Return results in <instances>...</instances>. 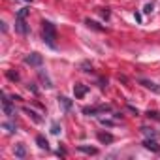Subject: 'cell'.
<instances>
[{
	"mask_svg": "<svg viewBox=\"0 0 160 160\" xmlns=\"http://www.w3.org/2000/svg\"><path fill=\"white\" fill-rule=\"evenodd\" d=\"M36 143H38V147H40V149H45V151H49V141H47L43 136H36Z\"/></svg>",
	"mask_w": 160,
	"mask_h": 160,
	"instance_id": "8fae6325",
	"label": "cell"
},
{
	"mask_svg": "<svg viewBox=\"0 0 160 160\" xmlns=\"http://www.w3.org/2000/svg\"><path fill=\"white\" fill-rule=\"evenodd\" d=\"M2 109H4V113H6L8 117H13V115H15V106L12 104V100H10L8 96H4V100H2Z\"/></svg>",
	"mask_w": 160,
	"mask_h": 160,
	"instance_id": "3957f363",
	"label": "cell"
},
{
	"mask_svg": "<svg viewBox=\"0 0 160 160\" xmlns=\"http://www.w3.org/2000/svg\"><path fill=\"white\" fill-rule=\"evenodd\" d=\"M98 139H100L102 143H111V141H113V136H111L109 132H98Z\"/></svg>",
	"mask_w": 160,
	"mask_h": 160,
	"instance_id": "30bf717a",
	"label": "cell"
},
{
	"mask_svg": "<svg viewBox=\"0 0 160 160\" xmlns=\"http://www.w3.org/2000/svg\"><path fill=\"white\" fill-rule=\"evenodd\" d=\"M42 36H43V42L49 45V47H57V28H55V25L53 23H49V21H43L42 23Z\"/></svg>",
	"mask_w": 160,
	"mask_h": 160,
	"instance_id": "6da1fadb",
	"label": "cell"
},
{
	"mask_svg": "<svg viewBox=\"0 0 160 160\" xmlns=\"http://www.w3.org/2000/svg\"><path fill=\"white\" fill-rule=\"evenodd\" d=\"M77 149L81 151V152H87V154H96V152H98L96 147H89V145H79Z\"/></svg>",
	"mask_w": 160,
	"mask_h": 160,
	"instance_id": "5bb4252c",
	"label": "cell"
},
{
	"mask_svg": "<svg viewBox=\"0 0 160 160\" xmlns=\"http://www.w3.org/2000/svg\"><path fill=\"white\" fill-rule=\"evenodd\" d=\"M23 111H25V113H27V115H28V117L34 121V122H42V117H38V113H36V111H32L30 108H25Z\"/></svg>",
	"mask_w": 160,
	"mask_h": 160,
	"instance_id": "4fadbf2b",
	"label": "cell"
},
{
	"mask_svg": "<svg viewBox=\"0 0 160 160\" xmlns=\"http://www.w3.org/2000/svg\"><path fill=\"white\" fill-rule=\"evenodd\" d=\"M2 126H4V128H6V130H8V132H10V134H13V132H15V130H17V128H15V124H13V122H4V124H2Z\"/></svg>",
	"mask_w": 160,
	"mask_h": 160,
	"instance_id": "ac0fdd59",
	"label": "cell"
},
{
	"mask_svg": "<svg viewBox=\"0 0 160 160\" xmlns=\"http://www.w3.org/2000/svg\"><path fill=\"white\" fill-rule=\"evenodd\" d=\"M147 117H149V119L152 117V119H156V121H160V117H158V113H156V111H149V113H147Z\"/></svg>",
	"mask_w": 160,
	"mask_h": 160,
	"instance_id": "7402d4cb",
	"label": "cell"
},
{
	"mask_svg": "<svg viewBox=\"0 0 160 160\" xmlns=\"http://www.w3.org/2000/svg\"><path fill=\"white\" fill-rule=\"evenodd\" d=\"M145 89H149V91H152V92H160V87L154 83V81H149V79H141V81H139Z\"/></svg>",
	"mask_w": 160,
	"mask_h": 160,
	"instance_id": "52a82bcc",
	"label": "cell"
},
{
	"mask_svg": "<svg viewBox=\"0 0 160 160\" xmlns=\"http://www.w3.org/2000/svg\"><path fill=\"white\" fill-rule=\"evenodd\" d=\"M102 111H109V106H100V108H85L83 113L85 115H96V113H102Z\"/></svg>",
	"mask_w": 160,
	"mask_h": 160,
	"instance_id": "8992f818",
	"label": "cell"
},
{
	"mask_svg": "<svg viewBox=\"0 0 160 160\" xmlns=\"http://www.w3.org/2000/svg\"><path fill=\"white\" fill-rule=\"evenodd\" d=\"M28 13H30V10H28V8H21V10L17 12V15H15V17H17V19H25Z\"/></svg>",
	"mask_w": 160,
	"mask_h": 160,
	"instance_id": "2e32d148",
	"label": "cell"
},
{
	"mask_svg": "<svg viewBox=\"0 0 160 160\" xmlns=\"http://www.w3.org/2000/svg\"><path fill=\"white\" fill-rule=\"evenodd\" d=\"M25 62L30 64V66H42L43 64V57L40 53H30V55L25 57Z\"/></svg>",
	"mask_w": 160,
	"mask_h": 160,
	"instance_id": "7a4b0ae2",
	"label": "cell"
},
{
	"mask_svg": "<svg viewBox=\"0 0 160 160\" xmlns=\"http://www.w3.org/2000/svg\"><path fill=\"white\" fill-rule=\"evenodd\" d=\"M143 147L149 149V151H152V152H158V151H160V147H158V143H156L154 138H147V139L143 141Z\"/></svg>",
	"mask_w": 160,
	"mask_h": 160,
	"instance_id": "5b68a950",
	"label": "cell"
},
{
	"mask_svg": "<svg viewBox=\"0 0 160 160\" xmlns=\"http://www.w3.org/2000/svg\"><path fill=\"white\" fill-rule=\"evenodd\" d=\"M8 77L12 79V81H17V79H19V73H17V72H12V70H10V72H8Z\"/></svg>",
	"mask_w": 160,
	"mask_h": 160,
	"instance_id": "ffe728a7",
	"label": "cell"
},
{
	"mask_svg": "<svg viewBox=\"0 0 160 160\" xmlns=\"http://www.w3.org/2000/svg\"><path fill=\"white\" fill-rule=\"evenodd\" d=\"M15 156H17V158H25V156H27V147H25L23 143L15 145Z\"/></svg>",
	"mask_w": 160,
	"mask_h": 160,
	"instance_id": "7c38bea8",
	"label": "cell"
},
{
	"mask_svg": "<svg viewBox=\"0 0 160 160\" xmlns=\"http://www.w3.org/2000/svg\"><path fill=\"white\" fill-rule=\"evenodd\" d=\"M40 79L45 83V87H47V89H49V87H53V85H51V81H49V77L45 75V72H43V70H40Z\"/></svg>",
	"mask_w": 160,
	"mask_h": 160,
	"instance_id": "9a60e30c",
	"label": "cell"
},
{
	"mask_svg": "<svg viewBox=\"0 0 160 160\" xmlns=\"http://www.w3.org/2000/svg\"><path fill=\"white\" fill-rule=\"evenodd\" d=\"M145 13H151L152 12V4H145V10H143Z\"/></svg>",
	"mask_w": 160,
	"mask_h": 160,
	"instance_id": "603a6c76",
	"label": "cell"
},
{
	"mask_svg": "<svg viewBox=\"0 0 160 160\" xmlns=\"http://www.w3.org/2000/svg\"><path fill=\"white\" fill-rule=\"evenodd\" d=\"M87 91H89V87L83 85V83H75V85H73V94H75V98H83V96L87 94Z\"/></svg>",
	"mask_w": 160,
	"mask_h": 160,
	"instance_id": "277c9868",
	"label": "cell"
},
{
	"mask_svg": "<svg viewBox=\"0 0 160 160\" xmlns=\"http://www.w3.org/2000/svg\"><path fill=\"white\" fill-rule=\"evenodd\" d=\"M58 104H60L66 111H70V109H72V100H70V98H66V96H58Z\"/></svg>",
	"mask_w": 160,
	"mask_h": 160,
	"instance_id": "9c48e42d",
	"label": "cell"
},
{
	"mask_svg": "<svg viewBox=\"0 0 160 160\" xmlns=\"http://www.w3.org/2000/svg\"><path fill=\"white\" fill-rule=\"evenodd\" d=\"M141 132H143L147 138H156V132H154L152 128H141Z\"/></svg>",
	"mask_w": 160,
	"mask_h": 160,
	"instance_id": "e0dca14e",
	"label": "cell"
},
{
	"mask_svg": "<svg viewBox=\"0 0 160 160\" xmlns=\"http://www.w3.org/2000/svg\"><path fill=\"white\" fill-rule=\"evenodd\" d=\"M28 89H30V91H32V92H34V94H36V92H38V89H36V87H34V85H32V83H30V85H28Z\"/></svg>",
	"mask_w": 160,
	"mask_h": 160,
	"instance_id": "cb8c5ba5",
	"label": "cell"
},
{
	"mask_svg": "<svg viewBox=\"0 0 160 160\" xmlns=\"http://www.w3.org/2000/svg\"><path fill=\"white\" fill-rule=\"evenodd\" d=\"M87 25H89L91 28H96V30H104V28H102V27H98V25H96L94 21H87Z\"/></svg>",
	"mask_w": 160,
	"mask_h": 160,
	"instance_id": "44dd1931",
	"label": "cell"
},
{
	"mask_svg": "<svg viewBox=\"0 0 160 160\" xmlns=\"http://www.w3.org/2000/svg\"><path fill=\"white\" fill-rule=\"evenodd\" d=\"M15 28H17L19 34H27L28 32V27H27L25 19H15Z\"/></svg>",
	"mask_w": 160,
	"mask_h": 160,
	"instance_id": "ba28073f",
	"label": "cell"
},
{
	"mask_svg": "<svg viewBox=\"0 0 160 160\" xmlns=\"http://www.w3.org/2000/svg\"><path fill=\"white\" fill-rule=\"evenodd\" d=\"M51 134H55V136H58V134H60V126H58L57 122H53V124H51Z\"/></svg>",
	"mask_w": 160,
	"mask_h": 160,
	"instance_id": "d6986e66",
	"label": "cell"
},
{
	"mask_svg": "<svg viewBox=\"0 0 160 160\" xmlns=\"http://www.w3.org/2000/svg\"><path fill=\"white\" fill-rule=\"evenodd\" d=\"M27 2H32V0H27Z\"/></svg>",
	"mask_w": 160,
	"mask_h": 160,
	"instance_id": "d4e9b609",
	"label": "cell"
}]
</instances>
